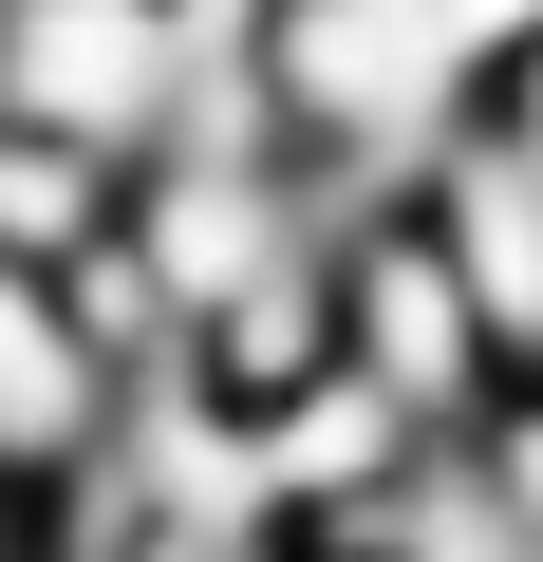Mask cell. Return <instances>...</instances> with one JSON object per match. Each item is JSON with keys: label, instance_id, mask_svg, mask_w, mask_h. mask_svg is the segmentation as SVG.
I'll use <instances>...</instances> for the list:
<instances>
[{"label": "cell", "instance_id": "obj_6", "mask_svg": "<svg viewBox=\"0 0 543 562\" xmlns=\"http://www.w3.org/2000/svg\"><path fill=\"white\" fill-rule=\"evenodd\" d=\"M487 132H506V150H543V38H524V57L487 76Z\"/></svg>", "mask_w": 543, "mask_h": 562}, {"label": "cell", "instance_id": "obj_4", "mask_svg": "<svg viewBox=\"0 0 543 562\" xmlns=\"http://www.w3.org/2000/svg\"><path fill=\"white\" fill-rule=\"evenodd\" d=\"M113 225H132L113 150H76V132H38V113H0V262H38V281H76V262H94Z\"/></svg>", "mask_w": 543, "mask_h": 562}, {"label": "cell", "instance_id": "obj_2", "mask_svg": "<svg viewBox=\"0 0 543 562\" xmlns=\"http://www.w3.org/2000/svg\"><path fill=\"white\" fill-rule=\"evenodd\" d=\"M0 113H38L76 150H132L150 113H188L169 0H0Z\"/></svg>", "mask_w": 543, "mask_h": 562}, {"label": "cell", "instance_id": "obj_5", "mask_svg": "<svg viewBox=\"0 0 543 562\" xmlns=\"http://www.w3.org/2000/svg\"><path fill=\"white\" fill-rule=\"evenodd\" d=\"M487 487H506V506H524V543H543V413H506V431H487Z\"/></svg>", "mask_w": 543, "mask_h": 562}, {"label": "cell", "instance_id": "obj_1", "mask_svg": "<svg viewBox=\"0 0 543 562\" xmlns=\"http://www.w3.org/2000/svg\"><path fill=\"white\" fill-rule=\"evenodd\" d=\"M338 357H357L412 431H450V413L487 394V357H506V338H487V301L450 281V244H431V225H357V244H338Z\"/></svg>", "mask_w": 543, "mask_h": 562}, {"label": "cell", "instance_id": "obj_3", "mask_svg": "<svg viewBox=\"0 0 543 562\" xmlns=\"http://www.w3.org/2000/svg\"><path fill=\"white\" fill-rule=\"evenodd\" d=\"M412 225L450 244V281L487 301V338H506V357H543V150H506V132H450Z\"/></svg>", "mask_w": 543, "mask_h": 562}]
</instances>
